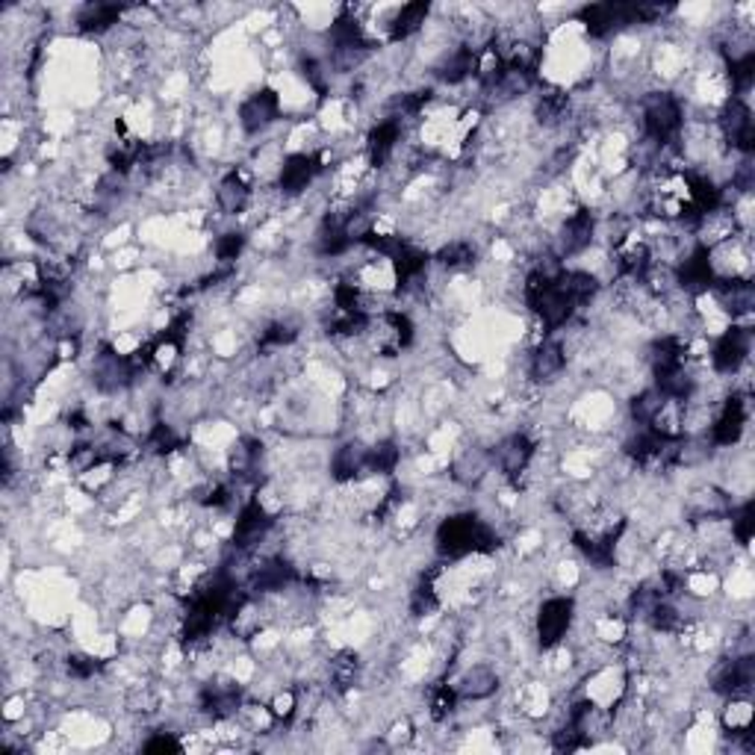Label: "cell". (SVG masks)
I'll return each mask as SVG.
<instances>
[{
  "label": "cell",
  "instance_id": "6",
  "mask_svg": "<svg viewBox=\"0 0 755 755\" xmlns=\"http://www.w3.org/2000/svg\"><path fill=\"white\" fill-rule=\"evenodd\" d=\"M277 112H281V98H277L275 89H260L254 92L251 98L242 101L240 107V124L245 133H260L263 127H268Z\"/></svg>",
  "mask_w": 755,
  "mask_h": 755
},
{
  "label": "cell",
  "instance_id": "27",
  "mask_svg": "<svg viewBox=\"0 0 755 755\" xmlns=\"http://www.w3.org/2000/svg\"><path fill=\"white\" fill-rule=\"evenodd\" d=\"M426 18H428V4H408V6H401V13L396 15V21H392V33L390 39L392 41H399V39H408L410 33H417V30L426 24Z\"/></svg>",
  "mask_w": 755,
  "mask_h": 755
},
{
  "label": "cell",
  "instance_id": "36",
  "mask_svg": "<svg viewBox=\"0 0 755 755\" xmlns=\"http://www.w3.org/2000/svg\"><path fill=\"white\" fill-rule=\"evenodd\" d=\"M454 699H458V694H454L449 685H440L437 690H434V697H431V717L434 720H446L454 711Z\"/></svg>",
  "mask_w": 755,
  "mask_h": 755
},
{
  "label": "cell",
  "instance_id": "31",
  "mask_svg": "<svg viewBox=\"0 0 755 755\" xmlns=\"http://www.w3.org/2000/svg\"><path fill=\"white\" fill-rule=\"evenodd\" d=\"M729 77H732V86H735L738 95H743V92H747L752 86V80H755V57L743 54L741 59H732L729 62Z\"/></svg>",
  "mask_w": 755,
  "mask_h": 755
},
{
  "label": "cell",
  "instance_id": "24",
  "mask_svg": "<svg viewBox=\"0 0 755 755\" xmlns=\"http://www.w3.org/2000/svg\"><path fill=\"white\" fill-rule=\"evenodd\" d=\"M720 298H723V307H726L732 316H743V313H750L755 304V289L750 281H726L720 286Z\"/></svg>",
  "mask_w": 755,
  "mask_h": 755
},
{
  "label": "cell",
  "instance_id": "3",
  "mask_svg": "<svg viewBox=\"0 0 755 755\" xmlns=\"http://www.w3.org/2000/svg\"><path fill=\"white\" fill-rule=\"evenodd\" d=\"M578 21L584 24V30L596 39H602L608 33H614L617 27L635 24L637 21V4H593L584 6L578 13Z\"/></svg>",
  "mask_w": 755,
  "mask_h": 755
},
{
  "label": "cell",
  "instance_id": "7",
  "mask_svg": "<svg viewBox=\"0 0 755 755\" xmlns=\"http://www.w3.org/2000/svg\"><path fill=\"white\" fill-rule=\"evenodd\" d=\"M750 343H752V337H750L747 328L726 330V334L717 339L715 355H711V364H715V369L723 372V375H729V372H738L741 364L750 355Z\"/></svg>",
  "mask_w": 755,
  "mask_h": 755
},
{
  "label": "cell",
  "instance_id": "10",
  "mask_svg": "<svg viewBox=\"0 0 755 755\" xmlns=\"http://www.w3.org/2000/svg\"><path fill=\"white\" fill-rule=\"evenodd\" d=\"M322 169L319 160L313 154H293V157L284 160V169H281V189L286 195H298L304 192L310 183H313L316 171Z\"/></svg>",
  "mask_w": 755,
  "mask_h": 755
},
{
  "label": "cell",
  "instance_id": "17",
  "mask_svg": "<svg viewBox=\"0 0 755 755\" xmlns=\"http://www.w3.org/2000/svg\"><path fill=\"white\" fill-rule=\"evenodd\" d=\"M564 364H566V355H564L561 343L546 339V343H540V348L531 355V375L537 381H549L564 369Z\"/></svg>",
  "mask_w": 755,
  "mask_h": 755
},
{
  "label": "cell",
  "instance_id": "42",
  "mask_svg": "<svg viewBox=\"0 0 755 755\" xmlns=\"http://www.w3.org/2000/svg\"><path fill=\"white\" fill-rule=\"evenodd\" d=\"M302 75H304V80L310 83V86H313V89L319 92V95H325V92H328V83H325L322 62L313 59V57L302 59Z\"/></svg>",
  "mask_w": 755,
  "mask_h": 755
},
{
  "label": "cell",
  "instance_id": "22",
  "mask_svg": "<svg viewBox=\"0 0 755 755\" xmlns=\"http://www.w3.org/2000/svg\"><path fill=\"white\" fill-rule=\"evenodd\" d=\"M330 39H334L337 50H357L366 45L364 27H360V21L355 15H348V9H343L334 24H330Z\"/></svg>",
  "mask_w": 755,
  "mask_h": 755
},
{
  "label": "cell",
  "instance_id": "1",
  "mask_svg": "<svg viewBox=\"0 0 755 755\" xmlns=\"http://www.w3.org/2000/svg\"><path fill=\"white\" fill-rule=\"evenodd\" d=\"M496 546H499V537L472 514L449 516L437 529V549L449 557H461L470 552H493Z\"/></svg>",
  "mask_w": 755,
  "mask_h": 755
},
{
  "label": "cell",
  "instance_id": "39",
  "mask_svg": "<svg viewBox=\"0 0 755 755\" xmlns=\"http://www.w3.org/2000/svg\"><path fill=\"white\" fill-rule=\"evenodd\" d=\"M180 446V440L174 437V431L169 428V426H157L151 431V437H148V449H154V452H160V454H169V452H174Z\"/></svg>",
  "mask_w": 755,
  "mask_h": 755
},
{
  "label": "cell",
  "instance_id": "20",
  "mask_svg": "<svg viewBox=\"0 0 755 755\" xmlns=\"http://www.w3.org/2000/svg\"><path fill=\"white\" fill-rule=\"evenodd\" d=\"M688 198L690 206L699 213V215H708L715 213L720 206V189L708 178H702V174H688Z\"/></svg>",
  "mask_w": 755,
  "mask_h": 755
},
{
  "label": "cell",
  "instance_id": "46",
  "mask_svg": "<svg viewBox=\"0 0 755 755\" xmlns=\"http://www.w3.org/2000/svg\"><path fill=\"white\" fill-rule=\"evenodd\" d=\"M293 711H295V697L293 694H281L272 702V715L277 720H289V717H293Z\"/></svg>",
  "mask_w": 755,
  "mask_h": 755
},
{
  "label": "cell",
  "instance_id": "40",
  "mask_svg": "<svg viewBox=\"0 0 755 755\" xmlns=\"http://www.w3.org/2000/svg\"><path fill=\"white\" fill-rule=\"evenodd\" d=\"M752 502H747L743 508L735 514V520H732V534L738 537V543L747 546L752 540Z\"/></svg>",
  "mask_w": 755,
  "mask_h": 755
},
{
  "label": "cell",
  "instance_id": "35",
  "mask_svg": "<svg viewBox=\"0 0 755 755\" xmlns=\"http://www.w3.org/2000/svg\"><path fill=\"white\" fill-rule=\"evenodd\" d=\"M242 245H245L242 233H224V236H219V242H215V257H219V263L231 266L236 257H240Z\"/></svg>",
  "mask_w": 755,
  "mask_h": 755
},
{
  "label": "cell",
  "instance_id": "45",
  "mask_svg": "<svg viewBox=\"0 0 755 755\" xmlns=\"http://www.w3.org/2000/svg\"><path fill=\"white\" fill-rule=\"evenodd\" d=\"M165 750H174V752H178V750H180V741L171 738V735H165V732H160L157 738H151L148 743H145V752H165Z\"/></svg>",
  "mask_w": 755,
  "mask_h": 755
},
{
  "label": "cell",
  "instance_id": "30",
  "mask_svg": "<svg viewBox=\"0 0 755 755\" xmlns=\"http://www.w3.org/2000/svg\"><path fill=\"white\" fill-rule=\"evenodd\" d=\"M664 396H661L658 390H646V392H640V396L632 401V417L640 422V426H649L655 417H658V410L664 408Z\"/></svg>",
  "mask_w": 755,
  "mask_h": 755
},
{
  "label": "cell",
  "instance_id": "11",
  "mask_svg": "<svg viewBox=\"0 0 755 755\" xmlns=\"http://www.w3.org/2000/svg\"><path fill=\"white\" fill-rule=\"evenodd\" d=\"M752 679H755V661L750 655H743V658L729 661V664L720 670L715 679V690L726 697H741L752 688Z\"/></svg>",
  "mask_w": 755,
  "mask_h": 755
},
{
  "label": "cell",
  "instance_id": "37",
  "mask_svg": "<svg viewBox=\"0 0 755 755\" xmlns=\"http://www.w3.org/2000/svg\"><path fill=\"white\" fill-rule=\"evenodd\" d=\"M434 608H437V596H434V587L431 582H422L417 591H413V599H410V611L413 617H426L431 614Z\"/></svg>",
  "mask_w": 755,
  "mask_h": 755
},
{
  "label": "cell",
  "instance_id": "15",
  "mask_svg": "<svg viewBox=\"0 0 755 755\" xmlns=\"http://www.w3.org/2000/svg\"><path fill=\"white\" fill-rule=\"evenodd\" d=\"M531 454H534V443L525 437V434H514V437H508V440L502 443L499 463H502V470L511 475V478H516V475L529 467Z\"/></svg>",
  "mask_w": 755,
  "mask_h": 755
},
{
  "label": "cell",
  "instance_id": "16",
  "mask_svg": "<svg viewBox=\"0 0 755 755\" xmlns=\"http://www.w3.org/2000/svg\"><path fill=\"white\" fill-rule=\"evenodd\" d=\"M399 133H401V121L399 119H387L381 121L375 130L369 133V160L372 165H384L387 157L392 154L399 142Z\"/></svg>",
  "mask_w": 755,
  "mask_h": 755
},
{
  "label": "cell",
  "instance_id": "2",
  "mask_svg": "<svg viewBox=\"0 0 755 755\" xmlns=\"http://www.w3.org/2000/svg\"><path fill=\"white\" fill-rule=\"evenodd\" d=\"M644 124H646V136L658 142V145H667L679 136L681 130V107L673 95H667V92H655V95H649L644 101Z\"/></svg>",
  "mask_w": 755,
  "mask_h": 755
},
{
  "label": "cell",
  "instance_id": "33",
  "mask_svg": "<svg viewBox=\"0 0 755 755\" xmlns=\"http://www.w3.org/2000/svg\"><path fill=\"white\" fill-rule=\"evenodd\" d=\"M646 619L658 628V632H679L681 628V614L676 611V608L664 605V599L653 608V614H649Z\"/></svg>",
  "mask_w": 755,
  "mask_h": 755
},
{
  "label": "cell",
  "instance_id": "32",
  "mask_svg": "<svg viewBox=\"0 0 755 755\" xmlns=\"http://www.w3.org/2000/svg\"><path fill=\"white\" fill-rule=\"evenodd\" d=\"M330 676L339 690H348L357 679V655L355 653H339L337 661L330 664Z\"/></svg>",
  "mask_w": 755,
  "mask_h": 755
},
{
  "label": "cell",
  "instance_id": "8",
  "mask_svg": "<svg viewBox=\"0 0 755 755\" xmlns=\"http://www.w3.org/2000/svg\"><path fill=\"white\" fill-rule=\"evenodd\" d=\"M272 516H268V511L263 508L260 502H248L242 514H240V520H236V529H233V546L236 549H251L254 543H260L263 540V534L272 529Z\"/></svg>",
  "mask_w": 755,
  "mask_h": 755
},
{
  "label": "cell",
  "instance_id": "43",
  "mask_svg": "<svg viewBox=\"0 0 755 755\" xmlns=\"http://www.w3.org/2000/svg\"><path fill=\"white\" fill-rule=\"evenodd\" d=\"M98 670H101V664H98L95 658H89V655H75V658H68V673L77 676V679L95 676Z\"/></svg>",
  "mask_w": 755,
  "mask_h": 755
},
{
  "label": "cell",
  "instance_id": "4",
  "mask_svg": "<svg viewBox=\"0 0 755 755\" xmlns=\"http://www.w3.org/2000/svg\"><path fill=\"white\" fill-rule=\"evenodd\" d=\"M573 623V599L555 596L546 599L537 614V637H540L543 649H552L557 640L566 635V628Z\"/></svg>",
  "mask_w": 755,
  "mask_h": 755
},
{
  "label": "cell",
  "instance_id": "21",
  "mask_svg": "<svg viewBox=\"0 0 755 755\" xmlns=\"http://www.w3.org/2000/svg\"><path fill=\"white\" fill-rule=\"evenodd\" d=\"M364 470H366V449L360 446V443H346L343 449H337L334 463H330V472H334L337 481L355 478V475Z\"/></svg>",
  "mask_w": 755,
  "mask_h": 755
},
{
  "label": "cell",
  "instance_id": "28",
  "mask_svg": "<svg viewBox=\"0 0 755 755\" xmlns=\"http://www.w3.org/2000/svg\"><path fill=\"white\" fill-rule=\"evenodd\" d=\"M496 673L487 667H475L472 673H467V679H463V688H461V694L463 697H472V699H484V697H490L493 690H496Z\"/></svg>",
  "mask_w": 755,
  "mask_h": 755
},
{
  "label": "cell",
  "instance_id": "41",
  "mask_svg": "<svg viewBox=\"0 0 755 755\" xmlns=\"http://www.w3.org/2000/svg\"><path fill=\"white\" fill-rule=\"evenodd\" d=\"M298 337V330L293 325H284V322H277V325H268L263 330V339L260 343L268 348V346H289L293 339Z\"/></svg>",
  "mask_w": 755,
  "mask_h": 755
},
{
  "label": "cell",
  "instance_id": "12",
  "mask_svg": "<svg viewBox=\"0 0 755 755\" xmlns=\"http://www.w3.org/2000/svg\"><path fill=\"white\" fill-rule=\"evenodd\" d=\"M743 426H747V405H743L741 396H732L726 401V408H723L717 426H715V431H711V437H715L717 446H732V443L741 440Z\"/></svg>",
  "mask_w": 755,
  "mask_h": 755
},
{
  "label": "cell",
  "instance_id": "34",
  "mask_svg": "<svg viewBox=\"0 0 755 755\" xmlns=\"http://www.w3.org/2000/svg\"><path fill=\"white\" fill-rule=\"evenodd\" d=\"M472 257H475V251L467 242H449L437 251V260L443 266H467V263H472Z\"/></svg>",
  "mask_w": 755,
  "mask_h": 755
},
{
  "label": "cell",
  "instance_id": "44",
  "mask_svg": "<svg viewBox=\"0 0 755 755\" xmlns=\"http://www.w3.org/2000/svg\"><path fill=\"white\" fill-rule=\"evenodd\" d=\"M387 322L392 325V330H396L399 346H410V339H413V325H410V319H408L405 313H390Z\"/></svg>",
  "mask_w": 755,
  "mask_h": 755
},
{
  "label": "cell",
  "instance_id": "9",
  "mask_svg": "<svg viewBox=\"0 0 755 755\" xmlns=\"http://www.w3.org/2000/svg\"><path fill=\"white\" fill-rule=\"evenodd\" d=\"M679 284L690 293H708L715 286V266H711V251L706 245H697L679 268Z\"/></svg>",
  "mask_w": 755,
  "mask_h": 755
},
{
  "label": "cell",
  "instance_id": "5",
  "mask_svg": "<svg viewBox=\"0 0 755 755\" xmlns=\"http://www.w3.org/2000/svg\"><path fill=\"white\" fill-rule=\"evenodd\" d=\"M720 124H723V133H726V139H729L732 148H738L743 154L755 151L752 112H750V107L741 98H732L726 103V110H723V116H720Z\"/></svg>",
  "mask_w": 755,
  "mask_h": 755
},
{
  "label": "cell",
  "instance_id": "29",
  "mask_svg": "<svg viewBox=\"0 0 755 755\" xmlns=\"http://www.w3.org/2000/svg\"><path fill=\"white\" fill-rule=\"evenodd\" d=\"M399 463V449L392 443H378V446L366 449V470L369 472H381L390 475Z\"/></svg>",
  "mask_w": 755,
  "mask_h": 755
},
{
  "label": "cell",
  "instance_id": "38",
  "mask_svg": "<svg viewBox=\"0 0 755 755\" xmlns=\"http://www.w3.org/2000/svg\"><path fill=\"white\" fill-rule=\"evenodd\" d=\"M564 110H566V95H561V92H555V95H543L540 101V107H537V116H540V121H557L564 116Z\"/></svg>",
  "mask_w": 755,
  "mask_h": 755
},
{
  "label": "cell",
  "instance_id": "18",
  "mask_svg": "<svg viewBox=\"0 0 755 755\" xmlns=\"http://www.w3.org/2000/svg\"><path fill=\"white\" fill-rule=\"evenodd\" d=\"M248 198H251V189H248V180L240 171L227 174V178L219 183V189H215V201H219L224 213H242Z\"/></svg>",
  "mask_w": 755,
  "mask_h": 755
},
{
  "label": "cell",
  "instance_id": "14",
  "mask_svg": "<svg viewBox=\"0 0 755 755\" xmlns=\"http://www.w3.org/2000/svg\"><path fill=\"white\" fill-rule=\"evenodd\" d=\"M240 702H242V694H240V688H233V685H213L201 694V708L215 720L236 715V711H240Z\"/></svg>",
  "mask_w": 755,
  "mask_h": 755
},
{
  "label": "cell",
  "instance_id": "25",
  "mask_svg": "<svg viewBox=\"0 0 755 755\" xmlns=\"http://www.w3.org/2000/svg\"><path fill=\"white\" fill-rule=\"evenodd\" d=\"M121 18V6H107V4H95V6H86L77 18V27L83 33H103V30H110L112 24H119Z\"/></svg>",
  "mask_w": 755,
  "mask_h": 755
},
{
  "label": "cell",
  "instance_id": "26",
  "mask_svg": "<svg viewBox=\"0 0 755 755\" xmlns=\"http://www.w3.org/2000/svg\"><path fill=\"white\" fill-rule=\"evenodd\" d=\"M475 71H478V54H475L472 48H461V50H454L446 62H443L440 77L446 83H461L463 77L475 75Z\"/></svg>",
  "mask_w": 755,
  "mask_h": 755
},
{
  "label": "cell",
  "instance_id": "13",
  "mask_svg": "<svg viewBox=\"0 0 755 755\" xmlns=\"http://www.w3.org/2000/svg\"><path fill=\"white\" fill-rule=\"evenodd\" d=\"M593 240V213L578 210L561 227V254H582Z\"/></svg>",
  "mask_w": 755,
  "mask_h": 755
},
{
  "label": "cell",
  "instance_id": "19",
  "mask_svg": "<svg viewBox=\"0 0 755 755\" xmlns=\"http://www.w3.org/2000/svg\"><path fill=\"white\" fill-rule=\"evenodd\" d=\"M289 582H295V570L286 561H277L275 557V561H266L260 570L254 573L251 587L260 593H268V591H284Z\"/></svg>",
  "mask_w": 755,
  "mask_h": 755
},
{
  "label": "cell",
  "instance_id": "23",
  "mask_svg": "<svg viewBox=\"0 0 755 755\" xmlns=\"http://www.w3.org/2000/svg\"><path fill=\"white\" fill-rule=\"evenodd\" d=\"M392 266H396V275H399V284L401 286H408L410 281H417V277L426 272V266H428V254L422 251V248L417 245H405L401 251L392 257Z\"/></svg>",
  "mask_w": 755,
  "mask_h": 755
}]
</instances>
